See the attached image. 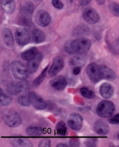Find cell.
<instances>
[{"label": "cell", "instance_id": "6da1fadb", "mask_svg": "<svg viewBox=\"0 0 119 147\" xmlns=\"http://www.w3.org/2000/svg\"><path fill=\"white\" fill-rule=\"evenodd\" d=\"M91 44V41L89 39L79 38L67 42L65 45V49L69 54L83 55L89 50Z\"/></svg>", "mask_w": 119, "mask_h": 147}, {"label": "cell", "instance_id": "7a4b0ae2", "mask_svg": "<svg viewBox=\"0 0 119 147\" xmlns=\"http://www.w3.org/2000/svg\"><path fill=\"white\" fill-rule=\"evenodd\" d=\"M5 123L10 127H17L22 124V119L17 112L14 110H6L3 116Z\"/></svg>", "mask_w": 119, "mask_h": 147}, {"label": "cell", "instance_id": "3957f363", "mask_svg": "<svg viewBox=\"0 0 119 147\" xmlns=\"http://www.w3.org/2000/svg\"><path fill=\"white\" fill-rule=\"evenodd\" d=\"M114 104L109 101L104 100L98 104L97 108L98 115L103 118H108L112 116L115 111Z\"/></svg>", "mask_w": 119, "mask_h": 147}, {"label": "cell", "instance_id": "277c9868", "mask_svg": "<svg viewBox=\"0 0 119 147\" xmlns=\"http://www.w3.org/2000/svg\"><path fill=\"white\" fill-rule=\"evenodd\" d=\"M11 70L14 77L19 80H25L28 77L26 67L18 61H13L11 65Z\"/></svg>", "mask_w": 119, "mask_h": 147}, {"label": "cell", "instance_id": "5b68a950", "mask_svg": "<svg viewBox=\"0 0 119 147\" xmlns=\"http://www.w3.org/2000/svg\"><path fill=\"white\" fill-rule=\"evenodd\" d=\"M86 72L89 80L94 83H97L102 80L100 66L96 63H89L87 67Z\"/></svg>", "mask_w": 119, "mask_h": 147}, {"label": "cell", "instance_id": "8992f818", "mask_svg": "<svg viewBox=\"0 0 119 147\" xmlns=\"http://www.w3.org/2000/svg\"><path fill=\"white\" fill-rule=\"evenodd\" d=\"M52 18L50 14L44 9L38 11L35 15V21L38 26L44 28L48 26L51 22Z\"/></svg>", "mask_w": 119, "mask_h": 147}, {"label": "cell", "instance_id": "52a82bcc", "mask_svg": "<svg viewBox=\"0 0 119 147\" xmlns=\"http://www.w3.org/2000/svg\"><path fill=\"white\" fill-rule=\"evenodd\" d=\"M30 104L36 109L44 110L47 107V103L42 98L35 92H30L28 94Z\"/></svg>", "mask_w": 119, "mask_h": 147}, {"label": "cell", "instance_id": "ba28073f", "mask_svg": "<svg viewBox=\"0 0 119 147\" xmlns=\"http://www.w3.org/2000/svg\"><path fill=\"white\" fill-rule=\"evenodd\" d=\"M15 36L17 43L20 46L26 45L30 40V33L26 29L19 28L16 29Z\"/></svg>", "mask_w": 119, "mask_h": 147}, {"label": "cell", "instance_id": "9c48e42d", "mask_svg": "<svg viewBox=\"0 0 119 147\" xmlns=\"http://www.w3.org/2000/svg\"><path fill=\"white\" fill-rule=\"evenodd\" d=\"M83 117L77 113L71 114L67 119L69 127L74 130H80L83 126Z\"/></svg>", "mask_w": 119, "mask_h": 147}, {"label": "cell", "instance_id": "30bf717a", "mask_svg": "<svg viewBox=\"0 0 119 147\" xmlns=\"http://www.w3.org/2000/svg\"><path fill=\"white\" fill-rule=\"evenodd\" d=\"M84 19L89 24H95L100 20V15L94 8L89 7L86 8L83 12Z\"/></svg>", "mask_w": 119, "mask_h": 147}, {"label": "cell", "instance_id": "8fae6325", "mask_svg": "<svg viewBox=\"0 0 119 147\" xmlns=\"http://www.w3.org/2000/svg\"><path fill=\"white\" fill-rule=\"evenodd\" d=\"M64 62L61 57H55L54 60L52 64L48 70V74L51 77H54L63 68Z\"/></svg>", "mask_w": 119, "mask_h": 147}, {"label": "cell", "instance_id": "7c38bea8", "mask_svg": "<svg viewBox=\"0 0 119 147\" xmlns=\"http://www.w3.org/2000/svg\"><path fill=\"white\" fill-rule=\"evenodd\" d=\"M42 58V54L41 53H38V54L33 58L29 61L27 63V67L28 71L31 74H33L37 70Z\"/></svg>", "mask_w": 119, "mask_h": 147}, {"label": "cell", "instance_id": "4fadbf2b", "mask_svg": "<svg viewBox=\"0 0 119 147\" xmlns=\"http://www.w3.org/2000/svg\"><path fill=\"white\" fill-rule=\"evenodd\" d=\"M19 11L22 16L31 19L34 11V5L32 2L25 3L20 6Z\"/></svg>", "mask_w": 119, "mask_h": 147}, {"label": "cell", "instance_id": "5bb4252c", "mask_svg": "<svg viewBox=\"0 0 119 147\" xmlns=\"http://www.w3.org/2000/svg\"><path fill=\"white\" fill-rule=\"evenodd\" d=\"M94 130L98 134L101 136H105L109 132L108 125L103 120H99L95 122L94 125Z\"/></svg>", "mask_w": 119, "mask_h": 147}, {"label": "cell", "instance_id": "9a60e30c", "mask_svg": "<svg viewBox=\"0 0 119 147\" xmlns=\"http://www.w3.org/2000/svg\"><path fill=\"white\" fill-rule=\"evenodd\" d=\"M50 84L53 88L58 91H62L67 86V80L63 76H58L50 82Z\"/></svg>", "mask_w": 119, "mask_h": 147}, {"label": "cell", "instance_id": "2e32d148", "mask_svg": "<svg viewBox=\"0 0 119 147\" xmlns=\"http://www.w3.org/2000/svg\"><path fill=\"white\" fill-rule=\"evenodd\" d=\"M3 11L8 14H12L15 12L16 4L15 0H0Z\"/></svg>", "mask_w": 119, "mask_h": 147}, {"label": "cell", "instance_id": "e0dca14e", "mask_svg": "<svg viewBox=\"0 0 119 147\" xmlns=\"http://www.w3.org/2000/svg\"><path fill=\"white\" fill-rule=\"evenodd\" d=\"M100 92L104 98L109 99L114 94V88L110 83H104L100 87Z\"/></svg>", "mask_w": 119, "mask_h": 147}, {"label": "cell", "instance_id": "ac0fdd59", "mask_svg": "<svg viewBox=\"0 0 119 147\" xmlns=\"http://www.w3.org/2000/svg\"><path fill=\"white\" fill-rule=\"evenodd\" d=\"M3 40L5 45L11 48L14 45V38L11 30L8 28H5L2 32Z\"/></svg>", "mask_w": 119, "mask_h": 147}, {"label": "cell", "instance_id": "d6986e66", "mask_svg": "<svg viewBox=\"0 0 119 147\" xmlns=\"http://www.w3.org/2000/svg\"><path fill=\"white\" fill-rule=\"evenodd\" d=\"M100 68L102 80L105 79L107 80L113 81L116 79V76L113 70H112L106 66H100Z\"/></svg>", "mask_w": 119, "mask_h": 147}, {"label": "cell", "instance_id": "ffe728a7", "mask_svg": "<svg viewBox=\"0 0 119 147\" xmlns=\"http://www.w3.org/2000/svg\"><path fill=\"white\" fill-rule=\"evenodd\" d=\"M10 141L13 146L30 147L33 146L29 140L23 137H11L10 138Z\"/></svg>", "mask_w": 119, "mask_h": 147}, {"label": "cell", "instance_id": "44dd1931", "mask_svg": "<svg viewBox=\"0 0 119 147\" xmlns=\"http://www.w3.org/2000/svg\"><path fill=\"white\" fill-rule=\"evenodd\" d=\"M87 61V57L83 55H78L73 57L70 59V65L73 66L81 67L85 65Z\"/></svg>", "mask_w": 119, "mask_h": 147}, {"label": "cell", "instance_id": "7402d4cb", "mask_svg": "<svg viewBox=\"0 0 119 147\" xmlns=\"http://www.w3.org/2000/svg\"><path fill=\"white\" fill-rule=\"evenodd\" d=\"M26 133L30 137H38L43 133V129L37 125H30L27 127Z\"/></svg>", "mask_w": 119, "mask_h": 147}, {"label": "cell", "instance_id": "603a6c76", "mask_svg": "<svg viewBox=\"0 0 119 147\" xmlns=\"http://www.w3.org/2000/svg\"><path fill=\"white\" fill-rule=\"evenodd\" d=\"M38 49L36 47H33L23 52L20 54V57L24 61H29L30 59L33 58L38 54Z\"/></svg>", "mask_w": 119, "mask_h": 147}, {"label": "cell", "instance_id": "cb8c5ba5", "mask_svg": "<svg viewBox=\"0 0 119 147\" xmlns=\"http://www.w3.org/2000/svg\"><path fill=\"white\" fill-rule=\"evenodd\" d=\"M32 40L36 44L42 43L45 40V34L44 33L39 29H34L32 33Z\"/></svg>", "mask_w": 119, "mask_h": 147}, {"label": "cell", "instance_id": "d4e9b609", "mask_svg": "<svg viewBox=\"0 0 119 147\" xmlns=\"http://www.w3.org/2000/svg\"><path fill=\"white\" fill-rule=\"evenodd\" d=\"M19 94H28L29 91V84L26 80H22L16 83Z\"/></svg>", "mask_w": 119, "mask_h": 147}, {"label": "cell", "instance_id": "484cf974", "mask_svg": "<svg viewBox=\"0 0 119 147\" xmlns=\"http://www.w3.org/2000/svg\"><path fill=\"white\" fill-rule=\"evenodd\" d=\"M48 66H46L41 72V74L39 75V76L36 79L34 80V81L33 82V86L34 87H38L42 82L43 80H44V79L46 77V72L48 71Z\"/></svg>", "mask_w": 119, "mask_h": 147}, {"label": "cell", "instance_id": "4316f807", "mask_svg": "<svg viewBox=\"0 0 119 147\" xmlns=\"http://www.w3.org/2000/svg\"><path fill=\"white\" fill-rule=\"evenodd\" d=\"M89 33V28L85 25H80L75 30L74 34L76 36H80L83 35H86Z\"/></svg>", "mask_w": 119, "mask_h": 147}, {"label": "cell", "instance_id": "83f0119b", "mask_svg": "<svg viewBox=\"0 0 119 147\" xmlns=\"http://www.w3.org/2000/svg\"><path fill=\"white\" fill-rule=\"evenodd\" d=\"M12 99L10 95L4 94V92L0 95V105L1 106H8L11 104Z\"/></svg>", "mask_w": 119, "mask_h": 147}, {"label": "cell", "instance_id": "f1b7e54d", "mask_svg": "<svg viewBox=\"0 0 119 147\" xmlns=\"http://www.w3.org/2000/svg\"><path fill=\"white\" fill-rule=\"evenodd\" d=\"M17 102L21 106L25 107H30L31 105L29 99L28 94H21V95L18 97Z\"/></svg>", "mask_w": 119, "mask_h": 147}, {"label": "cell", "instance_id": "f546056e", "mask_svg": "<svg viewBox=\"0 0 119 147\" xmlns=\"http://www.w3.org/2000/svg\"><path fill=\"white\" fill-rule=\"evenodd\" d=\"M109 9L110 12L117 17L119 16V5L117 2H110L108 5Z\"/></svg>", "mask_w": 119, "mask_h": 147}, {"label": "cell", "instance_id": "4dcf8cb0", "mask_svg": "<svg viewBox=\"0 0 119 147\" xmlns=\"http://www.w3.org/2000/svg\"><path fill=\"white\" fill-rule=\"evenodd\" d=\"M56 131L59 135L65 136L67 133V127L63 121H59L56 125Z\"/></svg>", "mask_w": 119, "mask_h": 147}, {"label": "cell", "instance_id": "1f68e13d", "mask_svg": "<svg viewBox=\"0 0 119 147\" xmlns=\"http://www.w3.org/2000/svg\"><path fill=\"white\" fill-rule=\"evenodd\" d=\"M80 93L84 97L88 99H92L95 97L94 92L87 88L83 87L80 90Z\"/></svg>", "mask_w": 119, "mask_h": 147}, {"label": "cell", "instance_id": "d6a6232c", "mask_svg": "<svg viewBox=\"0 0 119 147\" xmlns=\"http://www.w3.org/2000/svg\"><path fill=\"white\" fill-rule=\"evenodd\" d=\"M7 89L9 93L11 94V95H16L19 94L16 82H12L10 84H9L8 85Z\"/></svg>", "mask_w": 119, "mask_h": 147}, {"label": "cell", "instance_id": "836d02e7", "mask_svg": "<svg viewBox=\"0 0 119 147\" xmlns=\"http://www.w3.org/2000/svg\"><path fill=\"white\" fill-rule=\"evenodd\" d=\"M98 143V139L96 138H88L84 141L86 146H96Z\"/></svg>", "mask_w": 119, "mask_h": 147}, {"label": "cell", "instance_id": "e575fe53", "mask_svg": "<svg viewBox=\"0 0 119 147\" xmlns=\"http://www.w3.org/2000/svg\"><path fill=\"white\" fill-rule=\"evenodd\" d=\"M52 4L53 6L58 9H62L64 7L63 3L61 0H52Z\"/></svg>", "mask_w": 119, "mask_h": 147}, {"label": "cell", "instance_id": "d590c367", "mask_svg": "<svg viewBox=\"0 0 119 147\" xmlns=\"http://www.w3.org/2000/svg\"><path fill=\"white\" fill-rule=\"evenodd\" d=\"M51 146V141L48 138H45L42 140L38 146L42 147H49Z\"/></svg>", "mask_w": 119, "mask_h": 147}, {"label": "cell", "instance_id": "8d00e7d4", "mask_svg": "<svg viewBox=\"0 0 119 147\" xmlns=\"http://www.w3.org/2000/svg\"><path fill=\"white\" fill-rule=\"evenodd\" d=\"M70 145L71 146H79L80 145V142L79 138H73L70 139L69 142Z\"/></svg>", "mask_w": 119, "mask_h": 147}, {"label": "cell", "instance_id": "74e56055", "mask_svg": "<svg viewBox=\"0 0 119 147\" xmlns=\"http://www.w3.org/2000/svg\"><path fill=\"white\" fill-rule=\"evenodd\" d=\"M109 122L113 125H117L119 123V115L117 113L109 119Z\"/></svg>", "mask_w": 119, "mask_h": 147}, {"label": "cell", "instance_id": "f35d334b", "mask_svg": "<svg viewBox=\"0 0 119 147\" xmlns=\"http://www.w3.org/2000/svg\"><path fill=\"white\" fill-rule=\"evenodd\" d=\"M91 0H79V3L81 6H86L89 4Z\"/></svg>", "mask_w": 119, "mask_h": 147}, {"label": "cell", "instance_id": "ab89813d", "mask_svg": "<svg viewBox=\"0 0 119 147\" xmlns=\"http://www.w3.org/2000/svg\"><path fill=\"white\" fill-rule=\"evenodd\" d=\"M80 71H81V67L76 66V67H75L74 68V69H73V74H74L75 75H77L79 74Z\"/></svg>", "mask_w": 119, "mask_h": 147}, {"label": "cell", "instance_id": "60d3db41", "mask_svg": "<svg viewBox=\"0 0 119 147\" xmlns=\"http://www.w3.org/2000/svg\"><path fill=\"white\" fill-rule=\"evenodd\" d=\"M96 2L98 5H103L105 3V0H96Z\"/></svg>", "mask_w": 119, "mask_h": 147}, {"label": "cell", "instance_id": "b9f144b4", "mask_svg": "<svg viewBox=\"0 0 119 147\" xmlns=\"http://www.w3.org/2000/svg\"><path fill=\"white\" fill-rule=\"evenodd\" d=\"M57 146H62V147L65 146V147H67V146L66 144H58L57 145Z\"/></svg>", "mask_w": 119, "mask_h": 147}, {"label": "cell", "instance_id": "7bdbcfd3", "mask_svg": "<svg viewBox=\"0 0 119 147\" xmlns=\"http://www.w3.org/2000/svg\"><path fill=\"white\" fill-rule=\"evenodd\" d=\"M3 93V91L2 88H1V87H0V95H1Z\"/></svg>", "mask_w": 119, "mask_h": 147}, {"label": "cell", "instance_id": "ee69618b", "mask_svg": "<svg viewBox=\"0 0 119 147\" xmlns=\"http://www.w3.org/2000/svg\"><path fill=\"white\" fill-rule=\"evenodd\" d=\"M37 1H41V0H37Z\"/></svg>", "mask_w": 119, "mask_h": 147}]
</instances>
